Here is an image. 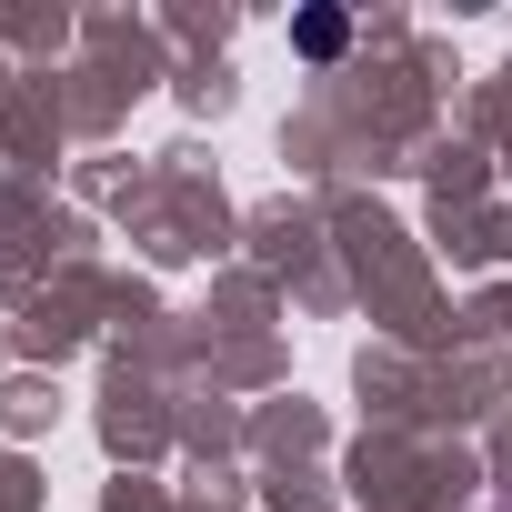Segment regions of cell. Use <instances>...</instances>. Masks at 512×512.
Masks as SVG:
<instances>
[{"label":"cell","instance_id":"1","mask_svg":"<svg viewBox=\"0 0 512 512\" xmlns=\"http://www.w3.org/2000/svg\"><path fill=\"white\" fill-rule=\"evenodd\" d=\"M292 41H302L312 61H332V51H342V11H302V21H292Z\"/></svg>","mask_w":512,"mask_h":512}]
</instances>
